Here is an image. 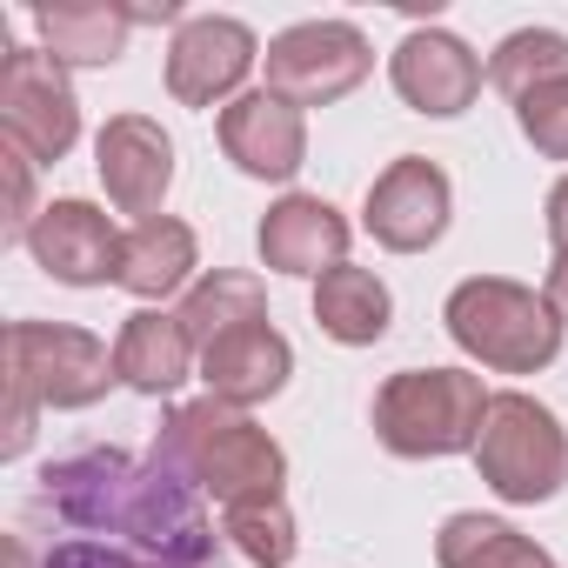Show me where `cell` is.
Listing matches in <instances>:
<instances>
[{"instance_id":"1","label":"cell","mask_w":568,"mask_h":568,"mask_svg":"<svg viewBox=\"0 0 568 568\" xmlns=\"http://www.w3.org/2000/svg\"><path fill=\"white\" fill-rule=\"evenodd\" d=\"M54 515L74 535L141 548L174 568H221L214 521L201 508V488H187L161 462H134L121 448H81L41 468V488L28 501V521Z\"/></svg>"},{"instance_id":"2","label":"cell","mask_w":568,"mask_h":568,"mask_svg":"<svg viewBox=\"0 0 568 568\" xmlns=\"http://www.w3.org/2000/svg\"><path fill=\"white\" fill-rule=\"evenodd\" d=\"M154 462L174 468L187 488H207L221 501V515L247 508V501H281V475H288V462L267 442V428H254L241 408H227L214 395L187 402L161 422Z\"/></svg>"},{"instance_id":"3","label":"cell","mask_w":568,"mask_h":568,"mask_svg":"<svg viewBox=\"0 0 568 568\" xmlns=\"http://www.w3.org/2000/svg\"><path fill=\"white\" fill-rule=\"evenodd\" d=\"M114 355L81 335V328H54V322H14L8 328V455H21L34 442V408H88L108 395Z\"/></svg>"},{"instance_id":"4","label":"cell","mask_w":568,"mask_h":568,"mask_svg":"<svg viewBox=\"0 0 568 568\" xmlns=\"http://www.w3.org/2000/svg\"><path fill=\"white\" fill-rule=\"evenodd\" d=\"M448 335L495 375H535L561 348V322L548 295L521 288V281H462L448 295Z\"/></svg>"},{"instance_id":"5","label":"cell","mask_w":568,"mask_h":568,"mask_svg":"<svg viewBox=\"0 0 568 568\" xmlns=\"http://www.w3.org/2000/svg\"><path fill=\"white\" fill-rule=\"evenodd\" d=\"M481 375L468 368H402L375 395V435L395 455H462L481 442Z\"/></svg>"},{"instance_id":"6","label":"cell","mask_w":568,"mask_h":568,"mask_svg":"<svg viewBox=\"0 0 568 568\" xmlns=\"http://www.w3.org/2000/svg\"><path fill=\"white\" fill-rule=\"evenodd\" d=\"M475 462L501 501H548L568 481V435L535 395H488Z\"/></svg>"},{"instance_id":"7","label":"cell","mask_w":568,"mask_h":568,"mask_svg":"<svg viewBox=\"0 0 568 568\" xmlns=\"http://www.w3.org/2000/svg\"><path fill=\"white\" fill-rule=\"evenodd\" d=\"M375 54L348 21H302L267 48V94L288 108H328L368 81Z\"/></svg>"},{"instance_id":"8","label":"cell","mask_w":568,"mask_h":568,"mask_svg":"<svg viewBox=\"0 0 568 568\" xmlns=\"http://www.w3.org/2000/svg\"><path fill=\"white\" fill-rule=\"evenodd\" d=\"M0 128L34 161H61L74 148L81 108H74V88L48 48H14L0 61Z\"/></svg>"},{"instance_id":"9","label":"cell","mask_w":568,"mask_h":568,"mask_svg":"<svg viewBox=\"0 0 568 568\" xmlns=\"http://www.w3.org/2000/svg\"><path fill=\"white\" fill-rule=\"evenodd\" d=\"M121 241H128V234H121L101 207H88V201H54V207H41L34 227H28L34 261H41L54 281H68V288L121 281Z\"/></svg>"},{"instance_id":"10","label":"cell","mask_w":568,"mask_h":568,"mask_svg":"<svg viewBox=\"0 0 568 568\" xmlns=\"http://www.w3.org/2000/svg\"><path fill=\"white\" fill-rule=\"evenodd\" d=\"M448 227V174L422 154H402L375 187H368V234L395 254L435 247Z\"/></svg>"},{"instance_id":"11","label":"cell","mask_w":568,"mask_h":568,"mask_svg":"<svg viewBox=\"0 0 568 568\" xmlns=\"http://www.w3.org/2000/svg\"><path fill=\"white\" fill-rule=\"evenodd\" d=\"M247 68H254V34L241 21L201 14L168 48V94L181 108H214V101H227L247 81Z\"/></svg>"},{"instance_id":"12","label":"cell","mask_w":568,"mask_h":568,"mask_svg":"<svg viewBox=\"0 0 568 568\" xmlns=\"http://www.w3.org/2000/svg\"><path fill=\"white\" fill-rule=\"evenodd\" d=\"M101 154V181H108V201L134 221H154L161 214V194L174 181V141L148 121V114H114L94 141Z\"/></svg>"},{"instance_id":"13","label":"cell","mask_w":568,"mask_h":568,"mask_svg":"<svg viewBox=\"0 0 568 568\" xmlns=\"http://www.w3.org/2000/svg\"><path fill=\"white\" fill-rule=\"evenodd\" d=\"M221 148L241 174H261V181H288L308 154V128H302V108L274 101L267 88L261 94H241L221 108Z\"/></svg>"},{"instance_id":"14","label":"cell","mask_w":568,"mask_h":568,"mask_svg":"<svg viewBox=\"0 0 568 568\" xmlns=\"http://www.w3.org/2000/svg\"><path fill=\"white\" fill-rule=\"evenodd\" d=\"M288 368H295V355H288V342L267 328V315L261 322H241V328H227V335H214L201 348V382L227 408H254V402L281 395Z\"/></svg>"},{"instance_id":"15","label":"cell","mask_w":568,"mask_h":568,"mask_svg":"<svg viewBox=\"0 0 568 568\" xmlns=\"http://www.w3.org/2000/svg\"><path fill=\"white\" fill-rule=\"evenodd\" d=\"M388 74H395V94L408 108H422V114H462L481 94V61L455 34H442V28H415L395 48Z\"/></svg>"},{"instance_id":"16","label":"cell","mask_w":568,"mask_h":568,"mask_svg":"<svg viewBox=\"0 0 568 568\" xmlns=\"http://www.w3.org/2000/svg\"><path fill=\"white\" fill-rule=\"evenodd\" d=\"M342 254H348V221L328 201L288 194L281 207H267V221H261V261L274 274H328V267H342Z\"/></svg>"},{"instance_id":"17","label":"cell","mask_w":568,"mask_h":568,"mask_svg":"<svg viewBox=\"0 0 568 568\" xmlns=\"http://www.w3.org/2000/svg\"><path fill=\"white\" fill-rule=\"evenodd\" d=\"M34 28L54 61L101 68V61H121L128 34L141 28V8H121V0H54V8H34Z\"/></svg>"},{"instance_id":"18","label":"cell","mask_w":568,"mask_h":568,"mask_svg":"<svg viewBox=\"0 0 568 568\" xmlns=\"http://www.w3.org/2000/svg\"><path fill=\"white\" fill-rule=\"evenodd\" d=\"M194 368V342L181 328V315H161V308H134L121 322V342H114V375L141 395H174Z\"/></svg>"},{"instance_id":"19","label":"cell","mask_w":568,"mask_h":568,"mask_svg":"<svg viewBox=\"0 0 568 568\" xmlns=\"http://www.w3.org/2000/svg\"><path fill=\"white\" fill-rule=\"evenodd\" d=\"M194 274V227L154 214V221H134L128 241H121V288L141 295V302H161L174 295L181 281Z\"/></svg>"},{"instance_id":"20","label":"cell","mask_w":568,"mask_h":568,"mask_svg":"<svg viewBox=\"0 0 568 568\" xmlns=\"http://www.w3.org/2000/svg\"><path fill=\"white\" fill-rule=\"evenodd\" d=\"M315 315H322V328L335 335V342H348V348H368V342H382L388 335V288L368 274V267H328L322 274V288H315Z\"/></svg>"},{"instance_id":"21","label":"cell","mask_w":568,"mask_h":568,"mask_svg":"<svg viewBox=\"0 0 568 568\" xmlns=\"http://www.w3.org/2000/svg\"><path fill=\"white\" fill-rule=\"evenodd\" d=\"M435 555H442V568H555L528 535H515L508 521H488V515H448Z\"/></svg>"},{"instance_id":"22","label":"cell","mask_w":568,"mask_h":568,"mask_svg":"<svg viewBox=\"0 0 568 568\" xmlns=\"http://www.w3.org/2000/svg\"><path fill=\"white\" fill-rule=\"evenodd\" d=\"M261 315H267V295H261L254 274H207V281H194L187 302H181V328H187L194 355H201L214 335H227V328H241V322H261Z\"/></svg>"},{"instance_id":"23","label":"cell","mask_w":568,"mask_h":568,"mask_svg":"<svg viewBox=\"0 0 568 568\" xmlns=\"http://www.w3.org/2000/svg\"><path fill=\"white\" fill-rule=\"evenodd\" d=\"M561 74H568V41L548 34V28L508 34V41L495 48V61H488V81H495L508 101H521V94H535V88H548V81H561Z\"/></svg>"},{"instance_id":"24","label":"cell","mask_w":568,"mask_h":568,"mask_svg":"<svg viewBox=\"0 0 568 568\" xmlns=\"http://www.w3.org/2000/svg\"><path fill=\"white\" fill-rule=\"evenodd\" d=\"M227 535L247 561L261 568H281L295 555V521H288V501H247V508H227Z\"/></svg>"},{"instance_id":"25","label":"cell","mask_w":568,"mask_h":568,"mask_svg":"<svg viewBox=\"0 0 568 568\" xmlns=\"http://www.w3.org/2000/svg\"><path fill=\"white\" fill-rule=\"evenodd\" d=\"M515 121H521V134L548 161H568V74L548 81V88H535V94H521L515 101Z\"/></svg>"},{"instance_id":"26","label":"cell","mask_w":568,"mask_h":568,"mask_svg":"<svg viewBox=\"0 0 568 568\" xmlns=\"http://www.w3.org/2000/svg\"><path fill=\"white\" fill-rule=\"evenodd\" d=\"M34 568H174V561H154L141 548H121V541H94V535H61L41 548Z\"/></svg>"},{"instance_id":"27","label":"cell","mask_w":568,"mask_h":568,"mask_svg":"<svg viewBox=\"0 0 568 568\" xmlns=\"http://www.w3.org/2000/svg\"><path fill=\"white\" fill-rule=\"evenodd\" d=\"M0 168H8V221H0V227H8V241H28V227H34V154H21L14 141H8V161H0Z\"/></svg>"},{"instance_id":"28","label":"cell","mask_w":568,"mask_h":568,"mask_svg":"<svg viewBox=\"0 0 568 568\" xmlns=\"http://www.w3.org/2000/svg\"><path fill=\"white\" fill-rule=\"evenodd\" d=\"M548 234H555V254H568V181L548 194Z\"/></svg>"},{"instance_id":"29","label":"cell","mask_w":568,"mask_h":568,"mask_svg":"<svg viewBox=\"0 0 568 568\" xmlns=\"http://www.w3.org/2000/svg\"><path fill=\"white\" fill-rule=\"evenodd\" d=\"M548 308H555V322H568V254H555V267H548Z\"/></svg>"},{"instance_id":"30","label":"cell","mask_w":568,"mask_h":568,"mask_svg":"<svg viewBox=\"0 0 568 568\" xmlns=\"http://www.w3.org/2000/svg\"><path fill=\"white\" fill-rule=\"evenodd\" d=\"M8 568H34V548H28V535H8Z\"/></svg>"}]
</instances>
